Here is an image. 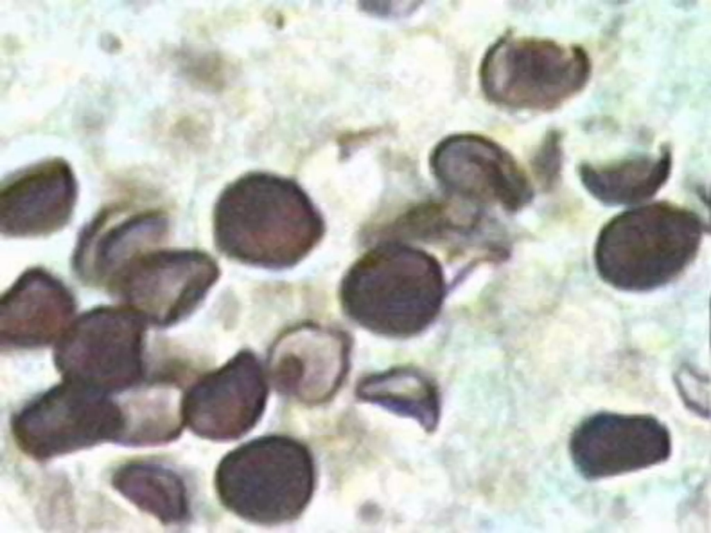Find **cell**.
Returning <instances> with one entry per match:
<instances>
[{
	"instance_id": "5",
	"label": "cell",
	"mask_w": 711,
	"mask_h": 533,
	"mask_svg": "<svg viewBox=\"0 0 711 533\" xmlns=\"http://www.w3.org/2000/svg\"><path fill=\"white\" fill-rule=\"evenodd\" d=\"M126 424L122 408L104 394L64 381L22 408L11 431L24 453L44 461L119 441Z\"/></svg>"
},
{
	"instance_id": "20",
	"label": "cell",
	"mask_w": 711,
	"mask_h": 533,
	"mask_svg": "<svg viewBox=\"0 0 711 533\" xmlns=\"http://www.w3.org/2000/svg\"><path fill=\"white\" fill-rule=\"evenodd\" d=\"M561 162L559 138L553 134L546 139L532 162L533 173L542 187L549 189L557 183Z\"/></svg>"
},
{
	"instance_id": "17",
	"label": "cell",
	"mask_w": 711,
	"mask_h": 533,
	"mask_svg": "<svg viewBox=\"0 0 711 533\" xmlns=\"http://www.w3.org/2000/svg\"><path fill=\"white\" fill-rule=\"evenodd\" d=\"M356 393L362 400L415 419L427 432L437 425L440 408L437 389L415 370L396 368L371 375L361 380Z\"/></svg>"
},
{
	"instance_id": "8",
	"label": "cell",
	"mask_w": 711,
	"mask_h": 533,
	"mask_svg": "<svg viewBox=\"0 0 711 533\" xmlns=\"http://www.w3.org/2000/svg\"><path fill=\"white\" fill-rule=\"evenodd\" d=\"M218 275L214 260L202 251L159 250L140 254L111 282L126 307L165 325L188 314Z\"/></svg>"
},
{
	"instance_id": "6",
	"label": "cell",
	"mask_w": 711,
	"mask_h": 533,
	"mask_svg": "<svg viewBox=\"0 0 711 533\" xmlns=\"http://www.w3.org/2000/svg\"><path fill=\"white\" fill-rule=\"evenodd\" d=\"M144 320L128 307H103L73 321L58 340L55 363L64 381L105 394L144 375Z\"/></svg>"
},
{
	"instance_id": "3",
	"label": "cell",
	"mask_w": 711,
	"mask_h": 533,
	"mask_svg": "<svg viewBox=\"0 0 711 533\" xmlns=\"http://www.w3.org/2000/svg\"><path fill=\"white\" fill-rule=\"evenodd\" d=\"M702 224L693 212L664 203L621 213L597 239L600 277L614 288L644 291L669 283L689 264L700 244Z\"/></svg>"
},
{
	"instance_id": "11",
	"label": "cell",
	"mask_w": 711,
	"mask_h": 533,
	"mask_svg": "<svg viewBox=\"0 0 711 533\" xmlns=\"http://www.w3.org/2000/svg\"><path fill=\"white\" fill-rule=\"evenodd\" d=\"M267 395L259 362L240 353L190 389L181 406L183 423L207 439L237 438L258 421Z\"/></svg>"
},
{
	"instance_id": "19",
	"label": "cell",
	"mask_w": 711,
	"mask_h": 533,
	"mask_svg": "<svg viewBox=\"0 0 711 533\" xmlns=\"http://www.w3.org/2000/svg\"><path fill=\"white\" fill-rule=\"evenodd\" d=\"M469 203L446 200L420 203L398 219L393 233L421 241L470 235L478 228L481 217Z\"/></svg>"
},
{
	"instance_id": "9",
	"label": "cell",
	"mask_w": 711,
	"mask_h": 533,
	"mask_svg": "<svg viewBox=\"0 0 711 533\" xmlns=\"http://www.w3.org/2000/svg\"><path fill=\"white\" fill-rule=\"evenodd\" d=\"M569 448L578 472L596 480L666 461L671 439L666 425L654 416L601 412L575 428Z\"/></svg>"
},
{
	"instance_id": "4",
	"label": "cell",
	"mask_w": 711,
	"mask_h": 533,
	"mask_svg": "<svg viewBox=\"0 0 711 533\" xmlns=\"http://www.w3.org/2000/svg\"><path fill=\"white\" fill-rule=\"evenodd\" d=\"M216 485L224 504L240 516L262 524L287 522L311 499L313 461L307 448L293 439L264 437L224 457Z\"/></svg>"
},
{
	"instance_id": "15",
	"label": "cell",
	"mask_w": 711,
	"mask_h": 533,
	"mask_svg": "<svg viewBox=\"0 0 711 533\" xmlns=\"http://www.w3.org/2000/svg\"><path fill=\"white\" fill-rule=\"evenodd\" d=\"M167 230L168 221L162 213L133 216L108 230L94 244L82 247L77 254L78 271L92 281L112 280L144 248L162 240Z\"/></svg>"
},
{
	"instance_id": "13",
	"label": "cell",
	"mask_w": 711,
	"mask_h": 533,
	"mask_svg": "<svg viewBox=\"0 0 711 533\" xmlns=\"http://www.w3.org/2000/svg\"><path fill=\"white\" fill-rule=\"evenodd\" d=\"M76 183L60 160L36 164L11 178L1 190L0 228L6 235L33 237L51 233L70 218Z\"/></svg>"
},
{
	"instance_id": "2",
	"label": "cell",
	"mask_w": 711,
	"mask_h": 533,
	"mask_svg": "<svg viewBox=\"0 0 711 533\" xmlns=\"http://www.w3.org/2000/svg\"><path fill=\"white\" fill-rule=\"evenodd\" d=\"M441 265L428 253L396 242L371 248L350 268L341 298L346 312L375 332L416 334L430 323L445 295Z\"/></svg>"
},
{
	"instance_id": "1",
	"label": "cell",
	"mask_w": 711,
	"mask_h": 533,
	"mask_svg": "<svg viewBox=\"0 0 711 533\" xmlns=\"http://www.w3.org/2000/svg\"><path fill=\"white\" fill-rule=\"evenodd\" d=\"M321 217L295 182L251 172L229 184L213 212L217 248L226 256L251 265L292 266L318 243Z\"/></svg>"
},
{
	"instance_id": "10",
	"label": "cell",
	"mask_w": 711,
	"mask_h": 533,
	"mask_svg": "<svg viewBox=\"0 0 711 533\" xmlns=\"http://www.w3.org/2000/svg\"><path fill=\"white\" fill-rule=\"evenodd\" d=\"M430 167L444 189L470 203L497 204L514 212L533 195L528 177L513 158L480 136L459 135L443 140L433 152Z\"/></svg>"
},
{
	"instance_id": "18",
	"label": "cell",
	"mask_w": 711,
	"mask_h": 533,
	"mask_svg": "<svg viewBox=\"0 0 711 533\" xmlns=\"http://www.w3.org/2000/svg\"><path fill=\"white\" fill-rule=\"evenodd\" d=\"M671 169L670 154L636 157L604 166L584 164L582 181L596 198L608 204L637 203L651 197L665 183Z\"/></svg>"
},
{
	"instance_id": "12",
	"label": "cell",
	"mask_w": 711,
	"mask_h": 533,
	"mask_svg": "<svg viewBox=\"0 0 711 533\" xmlns=\"http://www.w3.org/2000/svg\"><path fill=\"white\" fill-rule=\"evenodd\" d=\"M349 345L338 332L305 324L287 332L273 353L278 387L308 405L331 398L347 373Z\"/></svg>"
},
{
	"instance_id": "21",
	"label": "cell",
	"mask_w": 711,
	"mask_h": 533,
	"mask_svg": "<svg viewBox=\"0 0 711 533\" xmlns=\"http://www.w3.org/2000/svg\"><path fill=\"white\" fill-rule=\"evenodd\" d=\"M383 1H369L365 2L363 5V8L365 10L370 12L371 13L381 15V16H397L403 15L404 12L405 6L403 5V2H398L396 5L392 4L389 5L390 2Z\"/></svg>"
},
{
	"instance_id": "16",
	"label": "cell",
	"mask_w": 711,
	"mask_h": 533,
	"mask_svg": "<svg viewBox=\"0 0 711 533\" xmlns=\"http://www.w3.org/2000/svg\"><path fill=\"white\" fill-rule=\"evenodd\" d=\"M111 483L129 502L164 523L179 522L186 516L184 484L162 465L139 460L126 462L114 471Z\"/></svg>"
},
{
	"instance_id": "7",
	"label": "cell",
	"mask_w": 711,
	"mask_h": 533,
	"mask_svg": "<svg viewBox=\"0 0 711 533\" xmlns=\"http://www.w3.org/2000/svg\"><path fill=\"white\" fill-rule=\"evenodd\" d=\"M591 65L577 46L530 40H504L488 56L483 69L487 94L515 106L551 108L581 90Z\"/></svg>"
},
{
	"instance_id": "14",
	"label": "cell",
	"mask_w": 711,
	"mask_h": 533,
	"mask_svg": "<svg viewBox=\"0 0 711 533\" xmlns=\"http://www.w3.org/2000/svg\"><path fill=\"white\" fill-rule=\"evenodd\" d=\"M74 312V299L63 284L44 271L28 270L1 298V345L33 348L58 341Z\"/></svg>"
}]
</instances>
